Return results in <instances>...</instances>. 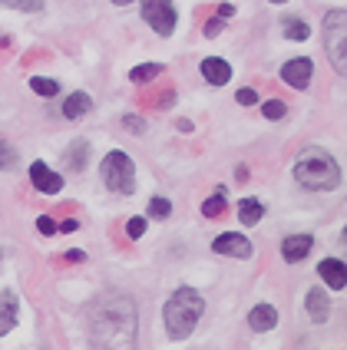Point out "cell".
Returning a JSON list of instances; mask_svg holds the SVG:
<instances>
[{
  "mask_svg": "<svg viewBox=\"0 0 347 350\" xmlns=\"http://www.w3.org/2000/svg\"><path fill=\"white\" fill-rule=\"evenodd\" d=\"M139 317L133 297L106 294L90 308V340L97 350H136Z\"/></svg>",
  "mask_w": 347,
  "mask_h": 350,
  "instance_id": "1",
  "label": "cell"
},
{
  "mask_svg": "<svg viewBox=\"0 0 347 350\" xmlns=\"http://www.w3.org/2000/svg\"><path fill=\"white\" fill-rule=\"evenodd\" d=\"M205 311V301L195 288H175V294L166 301V331L172 340H185L195 331L198 317Z\"/></svg>",
  "mask_w": 347,
  "mask_h": 350,
  "instance_id": "2",
  "label": "cell"
},
{
  "mask_svg": "<svg viewBox=\"0 0 347 350\" xmlns=\"http://www.w3.org/2000/svg\"><path fill=\"white\" fill-rule=\"evenodd\" d=\"M294 178L311 189V192H331V189H337V182H341V169H337V162L328 156V152H321V149H308L305 156L298 159V165H294Z\"/></svg>",
  "mask_w": 347,
  "mask_h": 350,
  "instance_id": "3",
  "label": "cell"
},
{
  "mask_svg": "<svg viewBox=\"0 0 347 350\" xmlns=\"http://www.w3.org/2000/svg\"><path fill=\"white\" fill-rule=\"evenodd\" d=\"M103 182L119 195H129L136 189V165L123 149H113L110 156L103 159Z\"/></svg>",
  "mask_w": 347,
  "mask_h": 350,
  "instance_id": "4",
  "label": "cell"
},
{
  "mask_svg": "<svg viewBox=\"0 0 347 350\" xmlns=\"http://www.w3.org/2000/svg\"><path fill=\"white\" fill-rule=\"evenodd\" d=\"M324 43H328V53L337 66V73L347 70V14L344 10H331L324 17Z\"/></svg>",
  "mask_w": 347,
  "mask_h": 350,
  "instance_id": "5",
  "label": "cell"
},
{
  "mask_svg": "<svg viewBox=\"0 0 347 350\" xmlns=\"http://www.w3.org/2000/svg\"><path fill=\"white\" fill-rule=\"evenodd\" d=\"M142 17H146V23L153 27L159 37H169L175 30L179 14H175L172 0H142Z\"/></svg>",
  "mask_w": 347,
  "mask_h": 350,
  "instance_id": "6",
  "label": "cell"
},
{
  "mask_svg": "<svg viewBox=\"0 0 347 350\" xmlns=\"http://www.w3.org/2000/svg\"><path fill=\"white\" fill-rule=\"evenodd\" d=\"M212 252L215 254H229V258H251L255 248H251V241L245 234H235V232H225L218 234L212 241Z\"/></svg>",
  "mask_w": 347,
  "mask_h": 350,
  "instance_id": "7",
  "label": "cell"
},
{
  "mask_svg": "<svg viewBox=\"0 0 347 350\" xmlns=\"http://www.w3.org/2000/svg\"><path fill=\"white\" fill-rule=\"evenodd\" d=\"M311 73H314V63H311L308 57L288 59V63L281 66V79H285L288 86H294V90H308V86H311Z\"/></svg>",
  "mask_w": 347,
  "mask_h": 350,
  "instance_id": "8",
  "label": "cell"
},
{
  "mask_svg": "<svg viewBox=\"0 0 347 350\" xmlns=\"http://www.w3.org/2000/svg\"><path fill=\"white\" fill-rule=\"evenodd\" d=\"M30 178H34V185H37L40 192H47V195H57L63 189V175L50 172L47 162H34L30 165Z\"/></svg>",
  "mask_w": 347,
  "mask_h": 350,
  "instance_id": "9",
  "label": "cell"
},
{
  "mask_svg": "<svg viewBox=\"0 0 347 350\" xmlns=\"http://www.w3.org/2000/svg\"><path fill=\"white\" fill-rule=\"evenodd\" d=\"M311 248H314V238H311V234H288V238L281 241V258L294 265V261L308 258Z\"/></svg>",
  "mask_w": 347,
  "mask_h": 350,
  "instance_id": "10",
  "label": "cell"
},
{
  "mask_svg": "<svg viewBox=\"0 0 347 350\" xmlns=\"http://www.w3.org/2000/svg\"><path fill=\"white\" fill-rule=\"evenodd\" d=\"M318 274L328 281V288H334V291H344L347 288V268L344 261H337V258H324L318 265Z\"/></svg>",
  "mask_w": 347,
  "mask_h": 350,
  "instance_id": "11",
  "label": "cell"
},
{
  "mask_svg": "<svg viewBox=\"0 0 347 350\" xmlns=\"http://www.w3.org/2000/svg\"><path fill=\"white\" fill-rule=\"evenodd\" d=\"M305 308H308L311 321L314 324H324L331 317V301H328V291L324 288H311L308 297H305Z\"/></svg>",
  "mask_w": 347,
  "mask_h": 350,
  "instance_id": "12",
  "label": "cell"
},
{
  "mask_svg": "<svg viewBox=\"0 0 347 350\" xmlns=\"http://www.w3.org/2000/svg\"><path fill=\"white\" fill-rule=\"evenodd\" d=\"M17 311H20V301L14 291H0V337L14 331L17 324Z\"/></svg>",
  "mask_w": 347,
  "mask_h": 350,
  "instance_id": "13",
  "label": "cell"
},
{
  "mask_svg": "<svg viewBox=\"0 0 347 350\" xmlns=\"http://www.w3.org/2000/svg\"><path fill=\"white\" fill-rule=\"evenodd\" d=\"M248 324H251V331L265 334L278 324V311H274L271 304H255V308L248 311Z\"/></svg>",
  "mask_w": 347,
  "mask_h": 350,
  "instance_id": "14",
  "label": "cell"
},
{
  "mask_svg": "<svg viewBox=\"0 0 347 350\" xmlns=\"http://www.w3.org/2000/svg\"><path fill=\"white\" fill-rule=\"evenodd\" d=\"M202 77L209 79L212 86H225V83L231 79V66L225 63V59L209 57V59H202Z\"/></svg>",
  "mask_w": 347,
  "mask_h": 350,
  "instance_id": "15",
  "label": "cell"
},
{
  "mask_svg": "<svg viewBox=\"0 0 347 350\" xmlns=\"http://www.w3.org/2000/svg\"><path fill=\"white\" fill-rule=\"evenodd\" d=\"M90 106H93L90 93H70V96L63 99V116L79 119V116H86V113H90Z\"/></svg>",
  "mask_w": 347,
  "mask_h": 350,
  "instance_id": "16",
  "label": "cell"
},
{
  "mask_svg": "<svg viewBox=\"0 0 347 350\" xmlns=\"http://www.w3.org/2000/svg\"><path fill=\"white\" fill-rule=\"evenodd\" d=\"M63 156H66V165H70L73 172H83V169H86V156H90V142H86V139L70 142V149H66Z\"/></svg>",
  "mask_w": 347,
  "mask_h": 350,
  "instance_id": "17",
  "label": "cell"
},
{
  "mask_svg": "<svg viewBox=\"0 0 347 350\" xmlns=\"http://www.w3.org/2000/svg\"><path fill=\"white\" fill-rule=\"evenodd\" d=\"M261 215H265V205H261L258 198H242V202H238V218H242V225H258Z\"/></svg>",
  "mask_w": 347,
  "mask_h": 350,
  "instance_id": "18",
  "label": "cell"
},
{
  "mask_svg": "<svg viewBox=\"0 0 347 350\" xmlns=\"http://www.w3.org/2000/svg\"><path fill=\"white\" fill-rule=\"evenodd\" d=\"M159 73H162V66H159V63H142V66H133L129 79H133V83H153Z\"/></svg>",
  "mask_w": 347,
  "mask_h": 350,
  "instance_id": "19",
  "label": "cell"
},
{
  "mask_svg": "<svg viewBox=\"0 0 347 350\" xmlns=\"http://www.w3.org/2000/svg\"><path fill=\"white\" fill-rule=\"evenodd\" d=\"M225 212V189H218L212 198H205V205H202V215L205 218H218V215Z\"/></svg>",
  "mask_w": 347,
  "mask_h": 350,
  "instance_id": "20",
  "label": "cell"
},
{
  "mask_svg": "<svg viewBox=\"0 0 347 350\" xmlns=\"http://www.w3.org/2000/svg\"><path fill=\"white\" fill-rule=\"evenodd\" d=\"M285 37H288V40H308L311 37V27L305 23V20L291 17V20H285Z\"/></svg>",
  "mask_w": 347,
  "mask_h": 350,
  "instance_id": "21",
  "label": "cell"
},
{
  "mask_svg": "<svg viewBox=\"0 0 347 350\" xmlns=\"http://www.w3.org/2000/svg\"><path fill=\"white\" fill-rule=\"evenodd\" d=\"M30 90H34V93H40V96H57L60 83H57V79H47V77H34V79H30Z\"/></svg>",
  "mask_w": 347,
  "mask_h": 350,
  "instance_id": "22",
  "label": "cell"
},
{
  "mask_svg": "<svg viewBox=\"0 0 347 350\" xmlns=\"http://www.w3.org/2000/svg\"><path fill=\"white\" fill-rule=\"evenodd\" d=\"M261 113H265V119H281L288 113V106H285L281 99H268V103L261 106Z\"/></svg>",
  "mask_w": 347,
  "mask_h": 350,
  "instance_id": "23",
  "label": "cell"
},
{
  "mask_svg": "<svg viewBox=\"0 0 347 350\" xmlns=\"http://www.w3.org/2000/svg\"><path fill=\"white\" fill-rule=\"evenodd\" d=\"M3 7H14V10H27V14H34L43 7V0H0Z\"/></svg>",
  "mask_w": 347,
  "mask_h": 350,
  "instance_id": "24",
  "label": "cell"
},
{
  "mask_svg": "<svg viewBox=\"0 0 347 350\" xmlns=\"http://www.w3.org/2000/svg\"><path fill=\"white\" fill-rule=\"evenodd\" d=\"M169 212H172L169 198H153V202H149V215H153V218H169Z\"/></svg>",
  "mask_w": 347,
  "mask_h": 350,
  "instance_id": "25",
  "label": "cell"
},
{
  "mask_svg": "<svg viewBox=\"0 0 347 350\" xmlns=\"http://www.w3.org/2000/svg\"><path fill=\"white\" fill-rule=\"evenodd\" d=\"M146 228H149V221H146V218H129V225H126L129 238H142V234H146Z\"/></svg>",
  "mask_w": 347,
  "mask_h": 350,
  "instance_id": "26",
  "label": "cell"
},
{
  "mask_svg": "<svg viewBox=\"0 0 347 350\" xmlns=\"http://www.w3.org/2000/svg\"><path fill=\"white\" fill-rule=\"evenodd\" d=\"M14 162H17V156H14V149H10V146H7V142L0 139V169H10Z\"/></svg>",
  "mask_w": 347,
  "mask_h": 350,
  "instance_id": "27",
  "label": "cell"
},
{
  "mask_svg": "<svg viewBox=\"0 0 347 350\" xmlns=\"http://www.w3.org/2000/svg\"><path fill=\"white\" fill-rule=\"evenodd\" d=\"M235 99H238L242 106H255V103H258V93H255L251 86H245V90H238V93H235Z\"/></svg>",
  "mask_w": 347,
  "mask_h": 350,
  "instance_id": "28",
  "label": "cell"
},
{
  "mask_svg": "<svg viewBox=\"0 0 347 350\" xmlns=\"http://www.w3.org/2000/svg\"><path fill=\"white\" fill-rule=\"evenodd\" d=\"M123 126H126L129 133H142V129H146V122L139 116H123Z\"/></svg>",
  "mask_w": 347,
  "mask_h": 350,
  "instance_id": "29",
  "label": "cell"
},
{
  "mask_svg": "<svg viewBox=\"0 0 347 350\" xmlns=\"http://www.w3.org/2000/svg\"><path fill=\"white\" fill-rule=\"evenodd\" d=\"M37 228L43 234H53V232H57V225H53V218H50V215H40V218H37Z\"/></svg>",
  "mask_w": 347,
  "mask_h": 350,
  "instance_id": "30",
  "label": "cell"
},
{
  "mask_svg": "<svg viewBox=\"0 0 347 350\" xmlns=\"http://www.w3.org/2000/svg\"><path fill=\"white\" fill-rule=\"evenodd\" d=\"M218 30H222V17H212L205 23V37H218Z\"/></svg>",
  "mask_w": 347,
  "mask_h": 350,
  "instance_id": "31",
  "label": "cell"
},
{
  "mask_svg": "<svg viewBox=\"0 0 347 350\" xmlns=\"http://www.w3.org/2000/svg\"><path fill=\"white\" fill-rule=\"evenodd\" d=\"M83 258H86L83 252H66V254H63V261H70V265H79Z\"/></svg>",
  "mask_w": 347,
  "mask_h": 350,
  "instance_id": "32",
  "label": "cell"
},
{
  "mask_svg": "<svg viewBox=\"0 0 347 350\" xmlns=\"http://www.w3.org/2000/svg\"><path fill=\"white\" fill-rule=\"evenodd\" d=\"M231 14H235V7H231V3H222V7H218V17H231Z\"/></svg>",
  "mask_w": 347,
  "mask_h": 350,
  "instance_id": "33",
  "label": "cell"
},
{
  "mask_svg": "<svg viewBox=\"0 0 347 350\" xmlns=\"http://www.w3.org/2000/svg\"><path fill=\"white\" fill-rule=\"evenodd\" d=\"M116 7H126V3H133V0H113Z\"/></svg>",
  "mask_w": 347,
  "mask_h": 350,
  "instance_id": "34",
  "label": "cell"
},
{
  "mask_svg": "<svg viewBox=\"0 0 347 350\" xmlns=\"http://www.w3.org/2000/svg\"><path fill=\"white\" fill-rule=\"evenodd\" d=\"M271 3H288V0H271Z\"/></svg>",
  "mask_w": 347,
  "mask_h": 350,
  "instance_id": "35",
  "label": "cell"
}]
</instances>
